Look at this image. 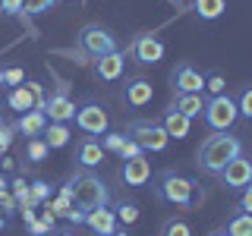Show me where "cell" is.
<instances>
[{
  "mask_svg": "<svg viewBox=\"0 0 252 236\" xmlns=\"http://www.w3.org/2000/svg\"><path fill=\"white\" fill-rule=\"evenodd\" d=\"M57 192L69 195V199H73V205L82 211V214H89V211H98V208H107V202H110V189H107V183L98 177V173L82 170V167L69 173V179H66V183H60Z\"/></svg>",
  "mask_w": 252,
  "mask_h": 236,
  "instance_id": "6da1fadb",
  "label": "cell"
},
{
  "mask_svg": "<svg viewBox=\"0 0 252 236\" xmlns=\"http://www.w3.org/2000/svg\"><path fill=\"white\" fill-rule=\"evenodd\" d=\"M240 154H243V142L236 136H230V132H211V136L202 142L199 154H195L199 157L195 167L202 173H208V177H220V170Z\"/></svg>",
  "mask_w": 252,
  "mask_h": 236,
  "instance_id": "7a4b0ae2",
  "label": "cell"
},
{
  "mask_svg": "<svg viewBox=\"0 0 252 236\" xmlns=\"http://www.w3.org/2000/svg\"><path fill=\"white\" fill-rule=\"evenodd\" d=\"M152 189H155L158 202L173 205V208H180V211H189L195 202H199V183H195L192 177L177 173V170H161V173H155Z\"/></svg>",
  "mask_w": 252,
  "mask_h": 236,
  "instance_id": "3957f363",
  "label": "cell"
},
{
  "mask_svg": "<svg viewBox=\"0 0 252 236\" xmlns=\"http://www.w3.org/2000/svg\"><path fill=\"white\" fill-rule=\"evenodd\" d=\"M76 47L85 54V57L98 60V57H107V54L120 51V41H117V35H114L107 26H101V22H89V26L79 29Z\"/></svg>",
  "mask_w": 252,
  "mask_h": 236,
  "instance_id": "277c9868",
  "label": "cell"
},
{
  "mask_svg": "<svg viewBox=\"0 0 252 236\" xmlns=\"http://www.w3.org/2000/svg\"><path fill=\"white\" fill-rule=\"evenodd\" d=\"M205 123H208L211 132H230L233 123L240 120V107L230 94H218V98H208L205 101Z\"/></svg>",
  "mask_w": 252,
  "mask_h": 236,
  "instance_id": "5b68a950",
  "label": "cell"
},
{
  "mask_svg": "<svg viewBox=\"0 0 252 236\" xmlns=\"http://www.w3.org/2000/svg\"><path fill=\"white\" fill-rule=\"evenodd\" d=\"M126 136L132 142H139L142 151H152V154L164 151V148L170 145V136L164 132V126L155 123V120H129L126 123Z\"/></svg>",
  "mask_w": 252,
  "mask_h": 236,
  "instance_id": "8992f818",
  "label": "cell"
},
{
  "mask_svg": "<svg viewBox=\"0 0 252 236\" xmlns=\"http://www.w3.org/2000/svg\"><path fill=\"white\" fill-rule=\"evenodd\" d=\"M76 126L79 132H85V136H104L110 132V114L104 104H98V101H85V104L76 107Z\"/></svg>",
  "mask_w": 252,
  "mask_h": 236,
  "instance_id": "52a82bcc",
  "label": "cell"
},
{
  "mask_svg": "<svg viewBox=\"0 0 252 236\" xmlns=\"http://www.w3.org/2000/svg\"><path fill=\"white\" fill-rule=\"evenodd\" d=\"M38 110H44L51 123H69V120H76V101L69 98L66 85H60V88L44 101V107H38Z\"/></svg>",
  "mask_w": 252,
  "mask_h": 236,
  "instance_id": "ba28073f",
  "label": "cell"
},
{
  "mask_svg": "<svg viewBox=\"0 0 252 236\" xmlns=\"http://www.w3.org/2000/svg\"><path fill=\"white\" fill-rule=\"evenodd\" d=\"M220 183L230 189V192H243V189L252 183V157H246V154L233 157V161L220 170Z\"/></svg>",
  "mask_w": 252,
  "mask_h": 236,
  "instance_id": "9c48e42d",
  "label": "cell"
},
{
  "mask_svg": "<svg viewBox=\"0 0 252 236\" xmlns=\"http://www.w3.org/2000/svg\"><path fill=\"white\" fill-rule=\"evenodd\" d=\"M129 54H132V60L142 63V66H155V63L164 60V41L155 38V35H139L136 41H132Z\"/></svg>",
  "mask_w": 252,
  "mask_h": 236,
  "instance_id": "30bf717a",
  "label": "cell"
},
{
  "mask_svg": "<svg viewBox=\"0 0 252 236\" xmlns=\"http://www.w3.org/2000/svg\"><path fill=\"white\" fill-rule=\"evenodd\" d=\"M120 177H123V183L129 186V189H142V186H148V183H152V161H148L145 154L129 157V161H123Z\"/></svg>",
  "mask_w": 252,
  "mask_h": 236,
  "instance_id": "8fae6325",
  "label": "cell"
},
{
  "mask_svg": "<svg viewBox=\"0 0 252 236\" xmlns=\"http://www.w3.org/2000/svg\"><path fill=\"white\" fill-rule=\"evenodd\" d=\"M170 79H173L177 94H202L205 91V76L192 66V63H180Z\"/></svg>",
  "mask_w": 252,
  "mask_h": 236,
  "instance_id": "7c38bea8",
  "label": "cell"
},
{
  "mask_svg": "<svg viewBox=\"0 0 252 236\" xmlns=\"http://www.w3.org/2000/svg\"><path fill=\"white\" fill-rule=\"evenodd\" d=\"M152 98H155V85L148 82V79H142V76L126 79V85H123V101H126L129 107H145V104H152Z\"/></svg>",
  "mask_w": 252,
  "mask_h": 236,
  "instance_id": "4fadbf2b",
  "label": "cell"
},
{
  "mask_svg": "<svg viewBox=\"0 0 252 236\" xmlns=\"http://www.w3.org/2000/svg\"><path fill=\"white\" fill-rule=\"evenodd\" d=\"M104 157H107V151L101 148V142L92 139V136H85L82 142H79V148H76V167L94 170V167H101V164H104Z\"/></svg>",
  "mask_w": 252,
  "mask_h": 236,
  "instance_id": "5bb4252c",
  "label": "cell"
},
{
  "mask_svg": "<svg viewBox=\"0 0 252 236\" xmlns=\"http://www.w3.org/2000/svg\"><path fill=\"white\" fill-rule=\"evenodd\" d=\"M123 66H126V54L114 51V54H107V57L94 60L92 73H94V79H101V82H117V79L123 76Z\"/></svg>",
  "mask_w": 252,
  "mask_h": 236,
  "instance_id": "9a60e30c",
  "label": "cell"
},
{
  "mask_svg": "<svg viewBox=\"0 0 252 236\" xmlns=\"http://www.w3.org/2000/svg\"><path fill=\"white\" fill-rule=\"evenodd\" d=\"M117 211H110V208H98V211H89L85 214V227L94 233V236H110V233H117Z\"/></svg>",
  "mask_w": 252,
  "mask_h": 236,
  "instance_id": "2e32d148",
  "label": "cell"
},
{
  "mask_svg": "<svg viewBox=\"0 0 252 236\" xmlns=\"http://www.w3.org/2000/svg\"><path fill=\"white\" fill-rule=\"evenodd\" d=\"M47 114L44 110H29V114H19V120H16V132H22L26 139H38V136H44V129H47Z\"/></svg>",
  "mask_w": 252,
  "mask_h": 236,
  "instance_id": "e0dca14e",
  "label": "cell"
},
{
  "mask_svg": "<svg viewBox=\"0 0 252 236\" xmlns=\"http://www.w3.org/2000/svg\"><path fill=\"white\" fill-rule=\"evenodd\" d=\"M161 126H164V132H167L170 139H186L189 132H192V120L189 117H183L180 110H164V117H161Z\"/></svg>",
  "mask_w": 252,
  "mask_h": 236,
  "instance_id": "ac0fdd59",
  "label": "cell"
},
{
  "mask_svg": "<svg viewBox=\"0 0 252 236\" xmlns=\"http://www.w3.org/2000/svg\"><path fill=\"white\" fill-rule=\"evenodd\" d=\"M6 107L16 110V114H29V110L38 107V98L32 94L29 85H19V88H10V91H6Z\"/></svg>",
  "mask_w": 252,
  "mask_h": 236,
  "instance_id": "d6986e66",
  "label": "cell"
},
{
  "mask_svg": "<svg viewBox=\"0 0 252 236\" xmlns=\"http://www.w3.org/2000/svg\"><path fill=\"white\" fill-rule=\"evenodd\" d=\"M170 107L180 110L183 117H189V120H195V117L205 114V98L202 94H177V101H173Z\"/></svg>",
  "mask_w": 252,
  "mask_h": 236,
  "instance_id": "ffe728a7",
  "label": "cell"
},
{
  "mask_svg": "<svg viewBox=\"0 0 252 236\" xmlns=\"http://www.w3.org/2000/svg\"><path fill=\"white\" fill-rule=\"evenodd\" d=\"M192 10H195V16H199L202 22H215V19L224 16L227 0H192Z\"/></svg>",
  "mask_w": 252,
  "mask_h": 236,
  "instance_id": "44dd1931",
  "label": "cell"
},
{
  "mask_svg": "<svg viewBox=\"0 0 252 236\" xmlns=\"http://www.w3.org/2000/svg\"><path fill=\"white\" fill-rule=\"evenodd\" d=\"M69 136H73V132H69V126L66 123H47V129H44V142H47V148H51V151H57V148H66L69 145Z\"/></svg>",
  "mask_w": 252,
  "mask_h": 236,
  "instance_id": "7402d4cb",
  "label": "cell"
},
{
  "mask_svg": "<svg viewBox=\"0 0 252 236\" xmlns=\"http://www.w3.org/2000/svg\"><path fill=\"white\" fill-rule=\"evenodd\" d=\"M73 208H76L73 199H69V195H63V192L51 195V199L41 205V211H47L51 217H69V214H73Z\"/></svg>",
  "mask_w": 252,
  "mask_h": 236,
  "instance_id": "603a6c76",
  "label": "cell"
},
{
  "mask_svg": "<svg viewBox=\"0 0 252 236\" xmlns=\"http://www.w3.org/2000/svg\"><path fill=\"white\" fill-rule=\"evenodd\" d=\"M51 157V148H47V142L38 136V139H26V161L32 164H41Z\"/></svg>",
  "mask_w": 252,
  "mask_h": 236,
  "instance_id": "cb8c5ba5",
  "label": "cell"
},
{
  "mask_svg": "<svg viewBox=\"0 0 252 236\" xmlns=\"http://www.w3.org/2000/svg\"><path fill=\"white\" fill-rule=\"evenodd\" d=\"M227 236H252V214H233L227 224Z\"/></svg>",
  "mask_w": 252,
  "mask_h": 236,
  "instance_id": "d4e9b609",
  "label": "cell"
},
{
  "mask_svg": "<svg viewBox=\"0 0 252 236\" xmlns=\"http://www.w3.org/2000/svg\"><path fill=\"white\" fill-rule=\"evenodd\" d=\"M54 6H57V0H26V6H22V19H35V16H44L51 13Z\"/></svg>",
  "mask_w": 252,
  "mask_h": 236,
  "instance_id": "484cf974",
  "label": "cell"
},
{
  "mask_svg": "<svg viewBox=\"0 0 252 236\" xmlns=\"http://www.w3.org/2000/svg\"><path fill=\"white\" fill-rule=\"evenodd\" d=\"M123 145H126V132H104V136H101V148H104L107 154H117V157H120Z\"/></svg>",
  "mask_w": 252,
  "mask_h": 236,
  "instance_id": "4316f807",
  "label": "cell"
},
{
  "mask_svg": "<svg viewBox=\"0 0 252 236\" xmlns=\"http://www.w3.org/2000/svg\"><path fill=\"white\" fill-rule=\"evenodd\" d=\"M51 233H54V217L47 214V211H41L38 220L29 224V236H51Z\"/></svg>",
  "mask_w": 252,
  "mask_h": 236,
  "instance_id": "83f0119b",
  "label": "cell"
},
{
  "mask_svg": "<svg viewBox=\"0 0 252 236\" xmlns=\"http://www.w3.org/2000/svg\"><path fill=\"white\" fill-rule=\"evenodd\" d=\"M161 236H192V227H189L186 220H180V217H170V220H164Z\"/></svg>",
  "mask_w": 252,
  "mask_h": 236,
  "instance_id": "f1b7e54d",
  "label": "cell"
},
{
  "mask_svg": "<svg viewBox=\"0 0 252 236\" xmlns=\"http://www.w3.org/2000/svg\"><path fill=\"white\" fill-rule=\"evenodd\" d=\"M117 220L126 224V227L136 224V220H139V205L136 202H120V205H117Z\"/></svg>",
  "mask_w": 252,
  "mask_h": 236,
  "instance_id": "f546056e",
  "label": "cell"
},
{
  "mask_svg": "<svg viewBox=\"0 0 252 236\" xmlns=\"http://www.w3.org/2000/svg\"><path fill=\"white\" fill-rule=\"evenodd\" d=\"M205 91L211 94V98H218V94H227V82L220 73H208L205 76Z\"/></svg>",
  "mask_w": 252,
  "mask_h": 236,
  "instance_id": "4dcf8cb0",
  "label": "cell"
},
{
  "mask_svg": "<svg viewBox=\"0 0 252 236\" xmlns=\"http://www.w3.org/2000/svg\"><path fill=\"white\" fill-rule=\"evenodd\" d=\"M47 199H51V183L35 179V183H32V205H35V208H41Z\"/></svg>",
  "mask_w": 252,
  "mask_h": 236,
  "instance_id": "1f68e13d",
  "label": "cell"
},
{
  "mask_svg": "<svg viewBox=\"0 0 252 236\" xmlns=\"http://www.w3.org/2000/svg\"><path fill=\"white\" fill-rule=\"evenodd\" d=\"M3 85H6V88H19V85H26V69H22V66H6L3 69Z\"/></svg>",
  "mask_w": 252,
  "mask_h": 236,
  "instance_id": "d6a6232c",
  "label": "cell"
},
{
  "mask_svg": "<svg viewBox=\"0 0 252 236\" xmlns=\"http://www.w3.org/2000/svg\"><path fill=\"white\" fill-rule=\"evenodd\" d=\"M0 211H3L6 217H16V214H19V202H16V195L10 192V189H3V192H0Z\"/></svg>",
  "mask_w": 252,
  "mask_h": 236,
  "instance_id": "836d02e7",
  "label": "cell"
},
{
  "mask_svg": "<svg viewBox=\"0 0 252 236\" xmlns=\"http://www.w3.org/2000/svg\"><path fill=\"white\" fill-rule=\"evenodd\" d=\"M22 6H26V0H0V16H6V19L19 16L22 19Z\"/></svg>",
  "mask_w": 252,
  "mask_h": 236,
  "instance_id": "e575fe53",
  "label": "cell"
},
{
  "mask_svg": "<svg viewBox=\"0 0 252 236\" xmlns=\"http://www.w3.org/2000/svg\"><path fill=\"white\" fill-rule=\"evenodd\" d=\"M236 107H240V117L252 120V88H243L240 98H236Z\"/></svg>",
  "mask_w": 252,
  "mask_h": 236,
  "instance_id": "d590c367",
  "label": "cell"
},
{
  "mask_svg": "<svg viewBox=\"0 0 252 236\" xmlns=\"http://www.w3.org/2000/svg\"><path fill=\"white\" fill-rule=\"evenodd\" d=\"M13 132H16V126L0 123V154H6V151H10V145H13Z\"/></svg>",
  "mask_w": 252,
  "mask_h": 236,
  "instance_id": "8d00e7d4",
  "label": "cell"
},
{
  "mask_svg": "<svg viewBox=\"0 0 252 236\" xmlns=\"http://www.w3.org/2000/svg\"><path fill=\"white\" fill-rule=\"evenodd\" d=\"M139 154H145V151H142V145L126 136V145H123V151H120V161H129V157H139Z\"/></svg>",
  "mask_w": 252,
  "mask_h": 236,
  "instance_id": "74e56055",
  "label": "cell"
},
{
  "mask_svg": "<svg viewBox=\"0 0 252 236\" xmlns=\"http://www.w3.org/2000/svg\"><path fill=\"white\" fill-rule=\"evenodd\" d=\"M240 211L243 214H252V183L240 192Z\"/></svg>",
  "mask_w": 252,
  "mask_h": 236,
  "instance_id": "f35d334b",
  "label": "cell"
},
{
  "mask_svg": "<svg viewBox=\"0 0 252 236\" xmlns=\"http://www.w3.org/2000/svg\"><path fill=\"white\" fill-rule=\"evenodd\" d=\"M6 227H10V217H6V214H3V211H0V233H3V230H6Z\"/></svg>",
  "mask_w": 252,
  "mask_h": 236,
  "instance_id": "ab89813d",
  "label": "cell"
},
{
  "mask_svg": "<svg viewBox=\"0 0 252 236\" xmlns=\"http://www.w3.org/2000/svg\"><path fill=\"white\" fill-rule=\"evenodd\" d=\"M51 236H76V233H73V230H54Z\"/></svg>",
  "mask_w": 252,
  "mask_h": 236,
  "instance_id": "60d3db41",
  "label": "cell"
},
{
  "mask_svg": "<svg viewBox=\"0 0 252 236\" xmlns=\"http://www.w3.org/2000/svg\"><path fill=\"white\" fill-rule=\"evenodd\" d=\"M167 3H170V6H183L186 0H167Z\"/></svg>",
  "mask_w": 252,
  "mask_h": 236,
  "instance_id": "b9f144b4",
  "label": "cell"
},
{
  "mask_svg": "<svg viewBox=\"0 0 252 236\" xmlns=\"http://www.w3.org/2000/svg\"><path fill=\"white\" fill-rule=\"evenodd\" d=\"M208 236H227V230H215V233H208Z\"/></svg>",
  "mask_w": 252,
  "mask_h": 236,
  "instance_id": "7bdbcfd3",
  "label": "cell"
},
{
  "mask_svg": "<svg viewBox=\"0 0 252 236\" xmlns=\"http://www.w3.org/2000/svg\"><path fill=\"white\" fill-rule=\"evenodd\" d=\"M110 236H129V233H126V230H117V233H110Z\"/></svg>",
  "mask_w": 252,
  "mask_h": 236,
  "instance_id": "ee69618b",
  "label": "cell"
},
{
  "mask_svg": "<svg viewBox=\"0 0 252 236\" xmlns=\"http://www.w3.org/2000/svg\"><path fill=\"white\" fill-rule=\"evenodd\" d=\"M0 88H3V69H0Z\"/></svg>",
  "mask_w": 252,
  "mask_h": 236,
  "instance_id": "f6af8a7d",
  "label": "cell"
},
{
  "mask_svg": "<svg viewBox=\"0 0 252 236\" xmlns=\"http://www.w3.org/2000/svg\"><path fill=\"white\" fill-rule=\"evenodd\" d=\"M66 3H82V0H66Z\"/></svg>",
  "mask_w": 252,
  "mask_h": 236,
  "instance_id": "bcb514c9",
  "label": "cell"
},
{
  "mask_svg": "<svg viewBox=\"0 0 252 236\" xmlns=\"http://www.w3.org/2000/svg\"><path fill=\"white\" fill-rule=\"evenodd\" d=\"M0 123H3V120H0Z\"/></svg>",
  "mask_w": 252,
  "mask_h": 236,
  "instance_id": "7dc6e473",
  "label": "cell"
}]
</instances>
